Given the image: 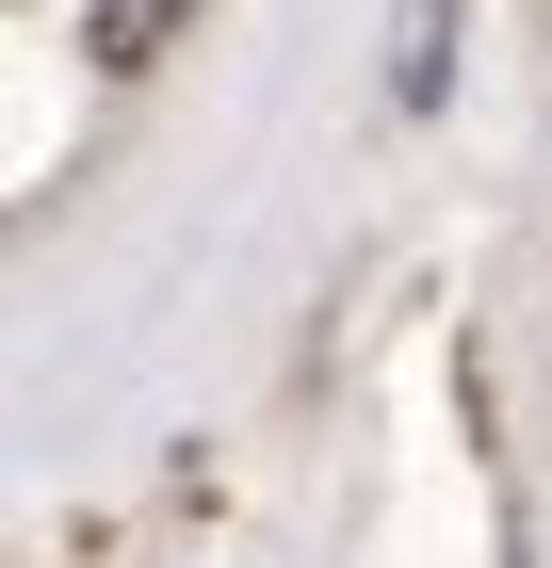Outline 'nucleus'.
<instances>
[{
  "label": "nucleus",
  "instance_id": "obj_1",
  "mask_svg": "<svg viewBox=\"0 0 552 568\" xmlns=\"http://www.w3.org/2000/svg\"><path fill=\"white\" fill-rule=\"evenodd\" d=\"M439 82H455V0H423V33H407V114H439Z\"/></svg>",
  "mask_w": 552,
  "mask_h": 568
},
{
  "label": "nucleus",
  "instance_id": "obj_2",
  "mask_svg": "<svg viewBox=\"0 0 552 568\" xmlns=\"http://www.w3.org/2000/svg\"><path fill=\"white\" fill-rule=\"evenodd\" d=\"M163 17H179V0H114V17H98V49H147Z\"/></svg>",
  "mask_w": 552,
  "mask_h": 568
}]
</instances>
